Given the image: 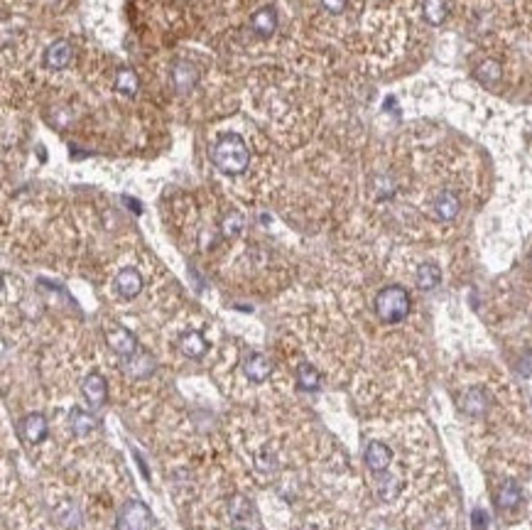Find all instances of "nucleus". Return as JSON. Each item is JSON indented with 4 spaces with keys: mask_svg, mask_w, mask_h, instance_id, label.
I'll return each mask as SVG.
<instances>
[{
    "mask_svg": "<svg viewBox=\"0 0 532 530\" xmlns=\"http://www.w3.org/2000/svg\"><path fill=\"white\" fill-rule=\"evenodd\" d=\"M113 89L123 96H135L138 89H140V79H138V74L133 69H118Z\"/></svg>",
    "mask_w": 532,
    "mask_h": 530,
    "instance_id": "obj_21",
    "label": "nucleus"
},
{
    "mask_svg": "<svg viewBox=\"0 0 532 530\" xmlns=\"http://www.w3.org/2000/svg\"><path fill=\"white\" fill-rule=\"evenodd\" d=\"M488 405H490V400H488V395H485V390H481V388H471L461 398V410L466 415H471V418H481V415H485Z\"/></svg>",
    "mask_w": 532,
    "mask_h": 530,
    "instance_id": "obj_14",
    "label": "nucleus"
},
{
    "mask_svg": "<svg viewBox=\"0 0 532 530\" xmlns=\"http://www.w3.org/2000/svg\"><path fill=\"white\" fill-rule=\"evenodd\" d=\"M106 342H108V347H111V351L118 354L123 361L138 354V339L133 337L131 329H126L123 324H116V322L108 324V327H106Z\"/></svg>",
    "mask_w": 532,
    "mask_h": 530,
    "instance_id": "obj_4",
    "label": "nucleus"
},
{
    "mask_svg": "<svg viewBox=\"0 0 532 530\" xmlns=\"http://www.w3.org/2000/svg\"><path fill=\"white\" fill-rule=\"evenodd\" d=\"M520 501H523L520 486L515 481H505L498 491V506L503 508V511H515V508L520 506Z\"/></svg>",
    "mask_w": 532,
    "mask_h": 530,
    "instance_id": "obj_20",
    "label": "nucleus"
},
{
    "mask_svg": "<svg viewBox=\"0 0 532 530\" xmlns=\"http://www.w3.org/2000/svg\"><path fill=\"white\" fill-rule=\"evenodd\" d=\"M71 59H74V49H71V44L66 42V40H56V42H52L47 47V52H44V64L49 66V69H66V66L71 64Z\"/></svg>",
    "mask_w": 532,
    "mask_h": 530,
    "instance_id": "obj_10",
    "label": "nucleus"
},
{
    "mask_svg": "<svg viewBox=\"0 0 532 530\" xmlns=\"http://www.w3.org/2000/svg\"><path fill=\"white\" fill-rule=\"evenodd\" d=\"M81 393H84L86 403H89L91 408H101V405L106 403V395H108L106 378H103L101 373H89L84 380H81Z\"/></svg>",
    "mask_w": 532,
    "mask_h": 530,
    "instance_id": "obj_7",
    "label": "nucleus"
},
{
    "mask_svg": "<svg viewBox=\"0 0 532 530\" xmlns=\"http://www.w3.org/2000/svg\"><path fill=\"white\" fill-rule=\"evenodd\" d=\"M69 425H71V432H74V435L86 437V435H91V432L96 430V418L91 413H86V410H81V408H71Z\"/></svg>",
    "mask_w": 532,
    "mask_h": 530,
    "instance_id": "obj_18",
    "label": "nucleus"
},
{
    "mask_svg": "<svg viewBox=\"0 0 532 530\" xmlns=\"http://www.w3.org/2000/svg\"><path fill=\"white\" fill-rule=\"evenodd\" d=\"M20 437H23L28 445H40V442L47 437V418L40 413L25 415L23 423H20Z\"/></svg>",
    "mask_w": 532,
    "mask_h": 530,
    "instance_id": "obj_8",
    "label": "nucleus"
},
{
    "mask_svg": "<svg viewBox=\"0 0 532 530\" xmlns=\"http://www.w3.org/2000/svg\"><path fill=\"white\" fill-rule=\"evenodd\" d=\"M152 516L143 501H128L116 516V530H150Z\"/></svg>",
    "mask_w": 532,
    "mask_h": 530,
    "instance_id": "obj_3",
    "label": "nucleus"
},
{
    "mask_svg": "<svg viewBox=\"0 0 532 530\" xmlns=\"http://www.w3.org/2000/svg\"><path fill=\"white\" fill-rule=\"evenodd\" d=\"M417 287L425 292L435 290V287L442 282V270H439L437 263H422L420 267H417V277H415Z\"/></svg>",
    "mask_w": 532,
    "mask_h": 530,
    "instance_id": "obj_17",
    "label": "nucleus"
},
{
    "mask_svg": "<svg viewBox=\"0 0 532 530\" xmlns=\"http://www.w3.org/2000/svg\"><path fill=\"white\" fill-rule=\"evenodd\" d=\"M152 368H155V361L145 351H138L135 356L126 359V363H123V371L133 375V378H147V375L152 373Z\"/></svg>",
    "mask_w": 532,
    "mask_h": 530,
    "instance_id": "obj_16",
    "label": "nucleus"
},
{
    "mask_svg": "<svg viewBox=\"0 0 532 530\" xmlns=\"http://www.w3.org/2000/svg\"><path fill=\"white\" fill-rule=\"evenodd\" d=\"M241 231H243V216L238 212L226 214V219L221 221V234H224L226 239H236Z\"/></svg>",
    "mask_w": 532,
    "mask_h": 530,
    "instance_id": "obj_25",
    "label": "nucleus"
},
{
    "mask_svg": "<svg viewBox=\"0 0 532 530\" xmlns=\"http://www.w3.org/2000/svg\"><path fill=\"white\" fill-rule=\"evenodd\" d=\"M297 385L302 390H307V393H314V390H319V385H322V375H319V371L312 363H302V366L297 368Z\"/></svg>",
    "mask_w": 532,
    "mask_h": 530,
    "instance_id": "obj_23",
    "label": "nucleus"
},
{
    "mask_svg": "<svg viewBox=\"0 0 532 530\" xmlns=\"http://www.w3.org/2000/svg\"><path fill=\"white\" fill-rule=\"evenodd\" d=\"M54 516L64 528H76V526H79V521H81L79 511H76V506L71 501H64L61 506H56Z\"/></svg>",
    "mask_w": 532,
    "mask_h": 530,
    "instance_id": "obj_24",
    "label": "nucleus"
},
{
    "mask_svg": "<svg viewBox=\"0 0 532 530\" xmlns=\"http://www.w3.org/2000/svg\"><path fill=\"white\" fill-rule=\"evenodd\" d=\"M473 74H476V79L481 81L483 86H493V84H498L500 76H503V66H500L495 59H485L476 66Z\"/></svg>",
    "mask_w": 532,
    "mask_h": 530,
    "instance_id": "obj_22",
    "label": "nucleus"
},
{
    "mask_svg": "<svg viewBox=\"0 0 532 530\" xmlns=\"http://www.w3.org/2000/svg\"><path fill=\"white\" fill-rule=\"evenodd\" d=\"M236 530H246V528H236Z\"/></svg>",
    "mask_w": 532,
    "mask_h": 530,
    "instance_id": "obj_28",
    "label": "nucleus"
},
{
    "mask_svg": "<svg viewBox=\"0 0 532 530\" xmlns=\"http://www.w3.org/2000/svg\"><path fill=\"white\" fill-rule=\"evenodd\" d=\"M250 30L260 37H270L277 30V13L272 5H265V8L255 10L250 18Z\"/></svg>",
    "mask_w": 532,
    "mask_h": 530,
    "instance_id": "obj_12",
    "label": "nucleus"
},
{
    "mask_svg": "<svg viewBox=\"0 0 532 530\" xmlns=\"http://www.w3.org/2000/svg\"><path fill=\"white\" fill-rule=\"evenodd\" d=\"M116 290H118V295L126 297V300L138 297V295H140V290H143L140 272H138L135 267H123V270L116 275Z\"/></svg>",
    "mask_w": 532,
    "mask_h": 530,
    "instance_id": "obj_9",
    "label": "nucleus"
},
{
    "mask_svg": "<svg viewBox=\"0 0 532 530\" xmlns=\"http://www.w3.org/2000/svg\"><path fill=\"white\" fill-rule=\"evenodd\" d=\"M471 528L473 530H488V513L481 511V508H476V511L471 513Z\"/></svg>",
    "mask_w": 532,
    "mask_h": 530,
    "instance_id": "obj_26",
    "label": "nucleus"
},
{
    "mask_svg": "<svg viewBox=\"0 0 532 530\" xmlns=\"http://www.w3.org/2000/svg\"><path fill=\"white\" fill-rule=\"evenodd\" d=\"M375 315L385 324H397L410 315V295L405 287L387 285L375 297Z\"/></svg>",
    "mask_w": 532,
    "mask_h": 530,
    "instance_id": "obj_2",
    "label": "nucleus"
},
{
    "mask_svg": "<svg viewBox=\"0 0 532 530\" xmlns=\"http://www.w3.org/2000/svg\"><path fill=\"white\" fill-rule=\"evenodd\" d=\"M196 81H199V71H196V66L192 61L187 59H179L172 64V86L177 94H189V91L196 86Z\"/></svg>",
    "mask_w": 532,
    "mask_h": 530,
    "instance_id": "obj_5",
    "label": "nucleus"
},
{
    "mask_svg": "<svg viewBox=\"0 0 532 530\" xmlns=\"http://www.w3.org/2000/svg\"><path fill=\"white\" fill-rule=\"evenodd\" d=\"M390 462H392L390 447L383 445V442H368V447H365V464H368V469L373 474L385 471L390 466Z\"/></svg>",
    "mask_w": 532,
    "mask_h": 530,
    "instance_id": "obj_11",
    "label": "nucleus"
},
{
    "mask_svg": "<svg viewBox=\"0 0 532 530\" xmlns=\"http://www.w3.org/2000/svg\"><path fill=\"white\" fill-rule=\"evenodd\" d=\"M177 347H179V351L189 359H201L206 354V349H209L206 347V339L201 337L199 332H184L182 337H179Z\"/></svg>",
    "mask_w": 532,
    "mask_h": 530,
    "instance_id": "obj_15",
    "label": "nucleus"
},
{
    "mask_svg": "<svg viewBox=\"0 0 532 530\" xmlns=\"http://www.w3.org/2000/svg\"><path fill=\"white\" fill-rule=\"evenodd\" d=\"M346 3H349V0H322L324 10H327V13H332V15H341V13H344Z\"/></svg>",
    "mask_w": 532,
    "mask_h": 530,
    "instance_id": "obj_27",
    "label": "nucleus"
},
{
    "mask_svg": "<svg viewBox=\"0 0 532 530\" xmlns=\"http://www.w3.org/2000/svg\"><path fill=\"white\" fill-rule=\"evenodd\" d=\"M432 212H435L439 221H454L461 212V199L452 189H442L435 197V202H432Z\"/></svg>",
    "mask_w": 532,
    "mask_h": 530,
    "instance_id": "obj_6",
    "label": "nucleus"
},
{
    "mask_svg": "<svg viewBox=\"0 0 532 530\" xmlns=\"http://www.w3.org/2000/svg\"><path fill=\"white\" fill-rule=\"evenodd\" d=\"M270 371H272L270 361H267L262 354H250V356L243 361V373H246L248 380H253V383H262V380H267Z\"/></svg>",
    "mask_w": 532,
    "mask_h": 530,
    "instance_id": "obj_13",
    "label": "nucleus"
},
{
    "mask_svg": "<svg viewBox=\"0 0 532 530\" xmlns=\"http://www.w3.org/2000/svg\"><path fill=\"white\" fill-rule=\"evenodd\" d=\"M211 159L224 174H243L250 164V150L238 133H226L211 150Z\"/></svg>",
    "mask_w": 532,
    "mask_h": 530,
    "instance_id": "obj_1",
    "label": "nucleus"
},
{
    "mask_svg": "<svg viewBox=\"0 0 532 530\" xmlns=\"http://www.w3.org/2000/svg\"><path fill=\"white\" fill-rule=\"evenodd\" d=\"M422 15H425V20L430 25H444V20H447L449 15V5L447 0H422Z\"/></svg>",
    "mask_w": 532,
    "mask_h": 530,
    "instance_id": "obj_19",
    "label": "nucleus"
}]
</instances>
